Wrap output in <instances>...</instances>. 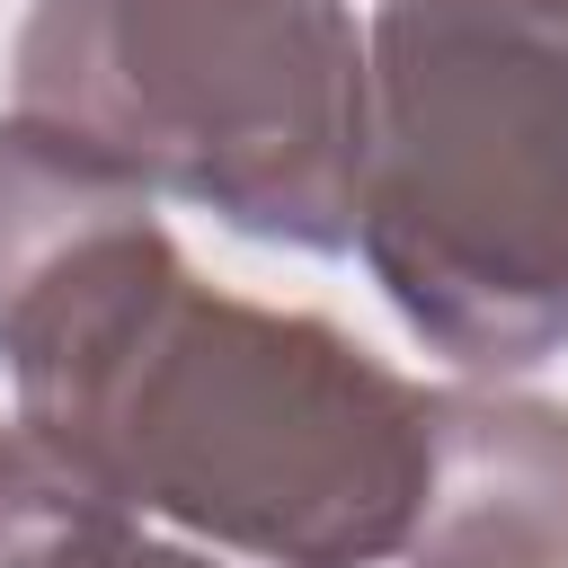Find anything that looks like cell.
<instances>
[{
	"label": "cell",
	"mask_w": 568,
	"mask_h": 568,
	"mask_svg": "<svg viewBox=\"0 0 568 568\" xmlns=\"http://www.w3.org/2000/svg\"><path fill=\"white\" fill-rule=\"evenodd\" d=\"M426 417L435 390L337 320L213 293L195 266L36 408V426L80 444L133 515L257 568L399 559L426 488Z\"/></svg>",
	"instance_id": "cell-1"
},
{
	"label": "cell",
	"mask_w": 568,
	"mask_h": 568,
	"mask_svg": "<svg viewBox=\"0 0 568 568\" xmlns=\"http://www.w3.org/2000/svg\"><path fill=\"white\" fill-rule=\"evenodd\" d=\"M355 248L462 373L568 346V0H382Z\"/></svg>",
	"instance_id": "cell-2"
},
{
	"label": "cell",
	"mask_w": 568,
	"mask_h": 568,
	"mask_svg": "<svg viewBox=\"0 0 568 568\" xmlns=\"http://www.w3.org/2000/svg\"><path fill=\"white\" fill-rule=\"evenodd\" d=\"M9 89L18 115L240 240L355 248L364 27L346 0H27Z\"/></svg>",
	"instance_id": "cell-3"
},
{
	"label": "cell",
	"mask_w": 568,
	"mask_h": 568,
	"mask_svg": "<svg viewBox=\"0 0 568 568\" xmlns=\"http://www.w3.org/2000/svg\"><path fill=\"white\" fill-rule=\"evenodd\" d=\"M186 275L160 195L44 115H0V364L18 408H53Z\"/></svg>",
	"instance_id": "cell-4"
},
{
	"label": "cell",
	"mask_w": 568,
	"mask_h": 568,
	"mask_svg": "<svg viewBox=\"0 0 568 568\" xmlns=\"http://www.w3.org/2000/svg\"><path fill=\"white\" fill-rule=\"evenodd\" d=\"M408 568H568V408L532 390H435Z\"/></svg>",
	"instance_id": "cell-5"
},
{
	"label": "cell",
	"mask_w": 568,
	"mask_h": 568,
	"mask_svg": "<svg viewBox=\"0 0 568 568\" xmlns=\"http://www.w3.org/2000/svg\"><path fill=\"white\" fill-rule=\"evenodd\" d=\"M115 515H133V506L115 497V479L80 444H62L36 417L0 426V568H53L62 550L106 532Z\"/></svg>",
	"instance_id": "cell-6"
},
{
	"label": "cell",
	"mask_w": 568,
	"mask_h": 568,
	"mask_svg": "<svg viewBox=\"0 0 568 568\" xmlns=\"http://www.w3.org/2000/svg\"><path fill=\"white\" fill-rule=\"evenodd\" d=\"M53 568H222V559H204V550H186V541H160L142 515H115L106 532H89L80 550H62Z\"/></svg>",
	"instance_id": "cell-7"
}]
</instances>
